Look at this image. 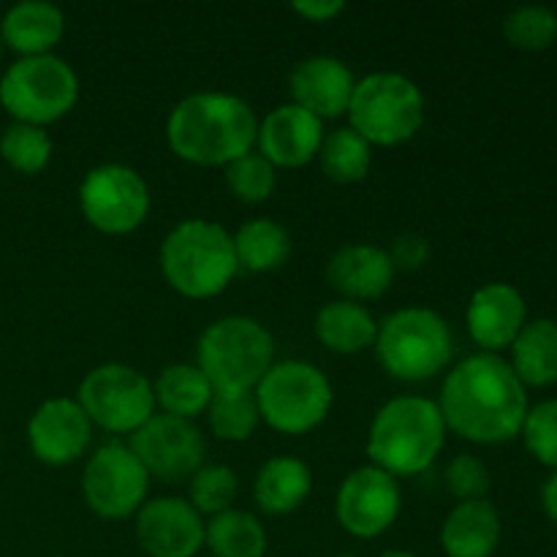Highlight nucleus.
I'll return each mask as SVG.
<instances>
[{
	"mask_svg": "<svg viewBox=\"0 0 557 557\" xmlns=\"http://www.w3.org/2000/svg\"><path fill=\"white\" fill-rule=\"evenodd\" d=\"M446 430L479 446H498L522 433L528 389L498 354H473L449 370L438 400Z\"/></svg>",
	"mask_w": 557,
	"mask_h": 557,
	"instance_id": "1",
	"label": "nucleus"
},
{
	"mask_svg": "<svg viewBox=\"0 0 557 557\" xmlns=\"http://www.w3.org/2000/svg\"><path fill=\"white\" fill-rule=\"evenodd\" d=\"M259 136V117L234 92L201 90L185 96L166 120L174 156L194 166H223L248 156Z\"/></svg>",
	"mask_w": 557,
	"mask_h": 557,
	"instance_id": "2",
	"label": "nucleus"
},
{
	"mask_svg": "<svg viewBox=\"0 0 557 557\" xmlns=\"http://www.w3.org/2000/svg\"><path fill=\"white\" fill-rule=\"evenodd\" d=\"M446 422L438 403L422 395H400L379 408L368 430L370 466L389 476H419L446 446Z\"/></svg>",
	"mask_w": 557,
	"mask_h": 557,
	"instance_id": "3",
	"label": "nucleus"
},
{
	"mask_svg": "<svg viewBox=\"0 0 557 557\" xmlns=\"http://www.w3.org/2000/svg\"><path fill=\"white\" fill-rule=\"evenodd\" d=\"M161 275L180 297L212 299L237 277L239 261L234 253V234L221 223L190 218L177 223L163 237L158 250Z\"/></svg>",
	"mask_w": 557,
	"mask_h": 557,
	"instance_id": "4",
	"label": "nucleus"
},
{
	"mask_svg": "<svg viewBox=\"0 0 557 557\" xmlns=\"http://www.w3.org/2000/svg\"><path fill=\"white\" fill-rule=\"evenodd\" d=\"M275 364V337L250 315H226L201 332L196 368L215 392H256Z\"/></svg>",
	"mask_w": 557,
	"mask_h": 557,
	"instance_id": "5",
	"label": "nucleus"
},
{
	"mask_svg": "<svg viewBox=\"0 0 557 557\" xmlns=\"http://www.w3.org/2000/svg\"><path fill=\"white\" fill-rule=\"evenodd\" d=\"M373 351L392 379L419 384L449 368L455 337L444 315L413 305L381 321Z\"/></svg>",
	"mask_w": 557,
	"mask_h": 557,
	"instance_id": "6",
	"label": "nucleus"
},
{
	"mask_svg": "<svg viewBox=\"0 0 557 557\" xmlns=\"http://www.w3.org/2000/svg\"><path fill=\"white\" fill-rule=\"evenodd\" d=\"M348 128L370 147H400L424 125V96L419 85L395 71H375L357 79L348 103Z\"/></svg>",
	"mask_w": 557,
	"mask_h": 557,
	"instance_id": "7",
	"label": "nucleus"
},
{
	"mask_svg": "<svg viewBox=\"0 0 557 557\" xmlns=\"http://www.w3.org/2000/svg\"><path fill=\"white\" fill-rule=\"evenodd\" d=\"M261 422L283 435H308L330 417L335 392L315 364L299 359L275 362L256 386Z\"/></svg>",
	"mask_w": 557,
	"mask_h": 557,
	"instance_id": "8",
	"label": "nucleus"
},
{
	"mask_svg": "<svg viewBox=\"0 0 557 557\" xmlns=\"http://www.w3.org/2000/svg\"><path fill=\"white\" fill-rule=\"evenodd\" d=\"M79 101V76L58 54L20 58L0 76V107L14 123L47 125L63 120Z\"/></svg>",
	"mask_w": 557,
	"mask_h": 557,
	"instance_id": "9",
	"label": "nucleus"
},
{
	"mask_svg": "<svg viewBox=\"0 0 557 557\" xmlns=\"http://www.w3.org/2000/svg\"><path fill=\"white\" fill-rule=\"evenodd\" d=\"M76 403L92 428L114 435H134L150 417H156L152 381L123 362H107L92 368L82 379Z\"/></svg>",
	"mask_w": 557,
	"mask_h": 557,
	"instance_id": "10",
	"label": "nucleus"
},
{
	"mask_svg": "<svg viewBox=\"0 0 557 557\" xmlns=\"http://www.w3.org/2000/svg\"><path fill=\"white\" fill-rule=\"evenodd\" d=\"M79 210L96 232L123 237L147 221L150 188L136 169L125 163H101L82 180Z\"/></svg>",
	"mask_w": 557,
	"mask_h": 557,
	"instance_id": "11",
	"label": "nucleus"
},
{
	"mask_svg": "<svg viewBox=\"0 0 557 557\" xmlns=\"http://www.w3.org/2000/svg\"><path fill=\"white\" fill-rule=\"evenodd\" d=\"M150 473L125 444H107L92 451L82 471V498L101 520H125L147 504Z\"/></svg>",
	"mask_w": 557,
	"mask_h": 557,
	"instance_id": "12",
	"label": "nucleus"
},
{
	"mask_svg": "<svg viewBox=\"0 0 557 557\" xmlns=\"http://www.w3.org/2000/svg\"><path fill=\"white\" fill-rule=\"evenodd\" d=\"M131 451L161 482H188L205 466V435L188 419L156 413L131 435Z\"/></svg>",
	"mask_w": 557,
	"mask_h": 557,
	"instance_id": "13",
	"label": "nucleus"
},
{
	"mask_svg": "<svg viewBox=\"0 0 557 557\" xmlns=\"http://www.w3.org/2000/svg\"><path fill=\"white\" fill-rule=\"evenodd\" d=\"M400 509V484L375 466H362L348 473L335 495L337 525L354 539H379L395 525Z\"/></svg>",
	"mask_w": 557,
	"mask_h": 557,
	"instance_id": "14",
	"label": "nucleus"
},
{
	"mask_svg": "<svg viewBox=\"0 0 557 557\" xmlns=\"http://www.w3.org/2000/svg\"><path fill=\"white\" fill-rule=\"evenodd\" d=\"M92 422L71 397H52L33 411L27 422V444L44 466H74L90 449Z\"/></svg>",
	"mask_w": 557,
	"mask_h": 557,
	"instance_id": "15",
	"label": "nucleus"
},
{
	"mask_svg": "<svg viewBox=\"0 0 557 557\" xmlns=\"http://www.w3.org/2000/svg\"><path fill=\"white\" fill-rule=\"evenodd\" d=\"M136 542L150 557H196L205 547V517L185 498L147 500L136 511Z\"/></svg>",
	"mask_w": 557,
	"mask_h": 557,
	"instance_id": "16",
	"label": "nucleus"
},
{
	"mask_svg": "<svg viewBox=\"0 0 557 557\" xmlns=\"http://www.w3.org/2000/svg\"><path fill=\"white\" fill-rule=\"evenodd\" d=\"M324 141V123L297 103L272 109L259 123L256 145L275 169H299L315 161Z\"/></svg>",
	"mask_w": 557,
	"mask_h": 557,
	"instance_id": "17",
	"label": "nucleus"
},
{
	"mask_svg": "<svg viewBox=\"0 0 557 557\" xmlns=\"http://www.w3.org/2000/svg\"><path fill=\"white\" fill-rule=\"evenodd\" d=\"M525 324V297L511 283H484L468 302V335L479 348H484V354H498L509 348Z\"/></svg>",
	"mask_w": 557,
	"mask_h": 557,
	"instance_id": "18",
	"label": "nucleus"
},
{
	"mask_svg": "<svg viewBox=\"0 0 557 557\" xmlns=\"http://www.w3.org/2000/svg\"><path fill=\"white\" fill-rule=\"evenodd\" d=\"M354 87H357V79L351 69L332 54H313V58L299 60L288 76L292 103L308 109L321 123L343 117L348 112Z\"/></svg>",
	"mask_w": 557,
	"mask_h": 557,
	"instance_id": "19",
	"label": "nucleus"
},
{
	"mask_svg": "<svg viewBox=\"0 0 557 557\" xmlns=\"http://www.w3.org/2000/svg\"><path fill=\"white\" fill-rule=\"evenodd\" d=\"M326 283L332 292L341 294L348 302H370L381 299L395 283V267H392L386 248L379 245H346L335 250L326 261Z\"/></svg>",
	"mask_w": 557,
	"mask_h": 557,
	"instance_id": "20",
	"label": "nucleus"
},
{
	"mask_svg": "<svg viewBox=\"0 0 557 557\" xmlns=\"http://www.w3.org/2000/svg\"><path fill=\"white\" fill-rule=\"evenodd\" d=\"M500 544V515L487 498L457 504L441 525L446 557H493Z\"/></svg>",
	"mask_w": 557,
	"mask_h": 557,
	"instance_id": "21",
	"label": "nucleus"
},
{
	"mask_svg": "<svg viewBox=\"0 0 557 557\" xmlns=\"http://www.w3.org/2000/svg\"><path fill=\"white\" fill-rule=\"evenodd\" d=\"M65 33V14L47 0H25L5 11L0 22V41L22 58L52 54Z\"/></svg>",
	"mask_w": 557,
	"mask_h": 557,
	"instance_id": "22",
	"label": "nucleus"
},
{
	"mask_svg": "<svg viewBox=\"0 0 557 557\" xmlns=\"http://www.w3.org/2000/svg\"><path fill=\"white\" fill-rule=\"evenodd\" d=\"M310 490H313V473L308 462L292 455L270 457L259 468L253 482L256 506L270 517H286L297 511L310 498Z\"/></svg>",
	"mask_w": 557,
	"mask_h": 557,
	"instance_id": "23",
	"label": "nucleus"
},
{
	"mask_svg": "<svg viewBox=\"0 0 557 557\" xmlns=\"http://www.w3.org/2000/svg\"><path fill=\"white\" fill-rule=\"evenodd\" d=\"M313 332L326 351L354 357V354H362L375 346L379 321L373 319V313L364 305L348 302V299H332L315 313Z\"/></svg>",
	"mask_w": 557,
	"mask_h": 557,
	"instance_id": "24",
	"label": "nucleus"
},
{
	"mask_svg": "<svg viewBox=\"0 0 557 557\" xmlns=\"http://www.w3.org/2000/svg\"><path fill=\"white\" fill-rule=\"evenodd\" d=\"M152 395H156V408H161V413L194 422L196 417L207 413L215 389L196 364L174 362L166 364L152 381Z\"/></svg>",
	"mask_w": 557,
	"mask_h": 557,
	"instance_id": "25",
	"label": "nucleus"
},
{
	"mask_svg": "<svg viewBox=\"0 0 557 557\" xmlns=\"http://www.w3.org/2000/svg\"><path fill=\"white\" fill-rule=\"evenodd\" d=\"M511 370L522 386L557 384V321H528L517 341L509 346Z\"/></svg>",
	"mask_w": 557,
	"mask_h": 557,
	"instance_id": "26",
	"label": "nucleus"
},
{
	"mask_svg": "<svg viewBox=\"0 0 557 557\" xmlns=\"http://www.w3.org/2000/svg\"><path fill=\"white\" fill-rule=\"evenodd\" d=\"M267 531L259 517L228 509L205 522V547L215 557H264Z\"/></svg>",
	"mask_w": 557,
	"mask_h": 557,
	"instance_id": "27",
	"label": "nucleus"
},
{
	"mask_svg": "<svg viewBox=\"0 0 557 557\" xmlns=\"http://www.w3.org/2000/svg\"><path fill=\"white\" fill-rule=\"evenodd\" d=\"M234 253H237L239 270L272 272L286 264L292 256V234L277 221L253 218L234 234Z\"/></svg>",
	"mask_w": 557,
	"mask_h": 557,
	"instance_id": "28",
	"label": "nucleus"
},
{
	"mask_svg": "<svg viewBox=\"0 0 557 557\" xmlns=\"http://www.w3.org/2000/svg\"><path fill=\"white\" fill-rule=\"evenodd\" d=\"M321 172L326 180L337 185H354L362 183L370 174V163H373V147L362 139L354 128H335L324 134L321 150L315 156Z\"/></svg>",
	"mask_w": 557,
	"mask_h": 557,
	"instance_id": "29",
	"label": "nucleus"
},
{
	"mask_svg": "<svg viewBox=\"0 0 557 557\" xmlns=\"http://www.w3.org/2000/svg\"><path fill=\"white\" fill-rule=\"evenodd\" d=\"M210 430L218 441L243 444L256 433L261 422L253 392H215L207 408Z\"/></svg>",
	"mask_w": 557,
	"mask_h": 557,
	"instance_id": "30",
	"label": "nucleus"
},
{
	"mask_svg": "<svg viewBox=\"0 0 557 557\" xmlns=\"http://www.w3.org/2000/svg\"><path fill=\"white\" fill-rule=\"evenodd\" d=\"M52 139L44 128L27 123H11L0 134V158L20 174H38L52 161Z\"/></svg>",
	"mask_w": 557,
	"mask_h": 557,
	"instance_id": "31",
	"label": "nucleus"
},
{
	"mask_svg": "<svg viewBox=\"0 0 557 557\" xmlns=\"http://www.w3.org/2000/svg\"><path fill=\"white\" fill-rule=\"evenodd\" d=\"M223 180H226V188L234 199L245 201V205H261L275 194L277 169L259 150H253L228 163L223 169Z\"/></svg>",
	"mask_w": 557,
	"mask_h": 557,
	"instance_id": "32",
	"label": "nucleus"
},
{
	"mask_svg": "<svg viewBox=\"0 0 557 557\" xmlns=\"http://www.w3.org/2000/svg\"><path fill=\"white\" fill-rule=\"evenodd\" d=\"M506 41L522 52H544L557 41V11L547 5H520L504 22Z\"/></svg>",
	"mask_w": 557,
	"mask_h": 557,
	"instance_id": "33",
	"label": "nucleus"
},
{
	"mask_svg": "<svg viewBox=\"0 0 557 557\" xmlns=\"http://www.w3.org/2000/svg\"><path fill=\"white\" fill-rule=\"evenodd\" d=\"M188 504L199 511L201 517H215L221 511L234 509L239 479L228 466H201L194 476L188 479Z\"/></svg>",
	"mask_w": 557,
	"mask_h": 557,
	"instance_id": "34",
	"label": "nucleus"
},
{
	"mask_svg": "<svg viewBox=\"0 0 557 557\" xmlns=\"http://www.w3.org/2000/svg\"><path fill=\"white\" fill-rule=\"evenodd\" d=\"M520 435L525 441V449L542 466L557 471V400H544L539 406L528 408Z\"/></svg>",
	"mask_w": 557,
	"mask_h": 557,
	"instance_id": "35",
	"label": "nucleus"
},
{
	"mask_svg": "<svg viewBox=\"0 0 557 557\" xmlns=\"http://www.w3.org/2000/svg\"><path fill=\"white\" fill-rule=\"evenodd\" d=\"M444 484L460 504H466V500L487 498L490 487H493V476H490V468L479 457L457 455L446 466Z\"/></svg>",
	"mask_w": 557,
	"mask_h": 557,
	"instance_id": "36",
	"label": "nucleus"
},
{
	"mask_svg": "<svg viewBox=\"0 0 557 557\" xmlns=\"http://www.w3.org/2000/svg\"><path fill=\"white\" fill-rule=\"evenodd\" d=\"M386 253H389L395 272H417L428 264L433 250H430V243L422 234H400V237H395V243L386 248Z\"/></svg>",
	"mask_w": 557,
	"mask_h": 557,
	"instance_id": "37",
	"label": "nucleus"
},
{
	"mask_svg": "<svg viewBox=\"0 0 557 557\" xmlns=\"http://www.w3.org/2000/svg\"><path fill=\"white\" fill-rule=\"evenodd\" d=\"M292 11L308 22H332L346 11V3H341V0H305V3H294Z\"/></svg>",
	"mask_w": 557,
	"mask_h": 557,
	"instance_id": "38",
	"label": "nucleus"
},
{
	"mask_svg": "<svg viewBox=\"0 0 557 557\" xmlns=\"http://www.w3.org/2000/svg\"><path fill=\"white\" fill-rule=\"evenodd\" d=\"M542 509L549 520L557 522V471H553V476L544 482L542 487Z\"/></svg>",
	"mask_w": 557,
	"mask_h": 557,
	"instance_id": "39",
	"label": "nucleus"
},
{
	"mask_svg": "<svg viewBox=\"0 0 557 557\" xmlns=\"http://www.w3.org/2000/svg\"><path fill=\"white\" fill-rule=\"evenodd\" d=\"M379 557H419V555L406 553V549H386V553L379 555Z\"/></svg>",
	"mask_w": 557,
	"mask_h": 557,
	"instance_id": "40",
	"label": "nucleus"
},
{
	"mask_svg": "<svg viewBox=\"0 0 557 557\" xmlns=\"http://www.w3.org/2000/svg\"><path fill=\"white\" fill-rule=\"evenodd\" d=\"M335 557H359V555H354V553H341V555H335Z\"/></svg>",
	"mask_w": 557,
	"mask_h": 557,
	"instance_id": "41",
	"label": "nucleus"
},
{
	"mask_svg": "<svg viewBox=\"0 0 557 557\" xmlns=\"http://www.w3.org/2000/svg\"><path fill=\"white\" fill-rule=\"evenodd\" d=\"M0 58H3V41H0Z\"/></svg>",
	"mask_w": 557,
	"mask_h": 557,
	"instance_id": "42",
	"label": "nucleus"
}]
</instances>
